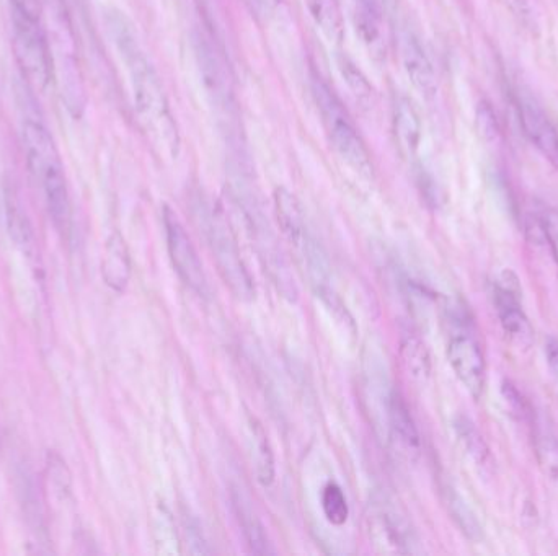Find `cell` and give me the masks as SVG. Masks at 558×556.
Here are the masks:
<instances>
[{"label": "cell", "mask_w": 558, "mask_h": 556, "mask_svg": "<svg viewBox=\"0 0 558 556\" xmlns=\"http://www.w3.org/2000/svg\"><path fill=\"white\" fill-rule=\"evenodd\" d=\"M107 28L111 43L115 45L124 71L128 74L139 120L155 146L164 149L170 157H177L180 151L177 123L170 110L162 80L147 58L146 51L142 49L133 23L120 10H110L107 14Z\"/></svg>", "instance_id": "cell-1"}, {"label": "cell", "mask_w": 558, "mask_h": 556, "mask_svg": "<svg viewBox=\"0 0 558 556\" xmlns=\"http://www.w3.org/2000/svg\"><path fill=\"white\" fill-rule=\"evenodd\" d=\"M22 141L31 177L40 186L49 219L58 232L69 234L72 206L66 172L53 134L36 111L23 115Z\"/></svg>", "instance_id": "cell-2"}, {"label": "cell", "mask_w": 558, "mask_h": 556, "mask_svg": "<svg viewBox=\"0 0 558 556\" xmlns=\"http://www.w3.org/2000/svg\"><path fill=\"white\" fill-rule=\"evenodd\" d=\"M41 5L53 59V82L58 84L67 110L77 118L84 111L85 93L71 12L66 0H41Z\"/></svg>", "instance_id": "cell-3"}, {"label": "cell", "mask_w": 558, "mask_h": 556, "mask_svg": "<svg viewBox=\"0 0 558 556\" xmlns=\"http://www.w3.org/2000/svg\"><path fill=\"white\" fill-rule=\"evenodd\" d=\"M15 58L23 77L36 89L53 82V59L41 0H9Z\"/></svg>", "instance_id": "cell-4"}, {"label": "cell", "mask_w": 558, "mask_h": 556, "mask_svg": "<svg viewBox=\"0 0 558 556\" xmlns=\"http://www.w3.org/2000/svg\"><path fill=\"white\" fill-rule=\"evenodd\" d=\"M310 84H312L315 105L333 151L337 152L338 157L353 172L371 180L374 177L371 154L351 116L348 115L345 105L341 103L335 90L317 72H312Z\"/></svg>", "instance_id": "cell-5"}, {"label": "cell", "mask_w": 558, "mask_h": 556, "mask_svg": "<svg viewBox=\"0 0 558 556\" xmlns=\"http://www.w3.org/2000/svg\"><path fill=\"white\" fill-rule=\"evenodd\" d=\"M200 219L224 283L229 286L237 299L250 301L255 297V286L247 266L244 265L239 243L235 239L234 230L227 221L226 214L216 206L213 208L209 204H204L200 211Z\"/></svg>", "instance_id": "cell-6"}, {"label": "cell", "mask_w": 558, "mask_h": 556, "mask_svg": "<svg viewBox=\"0 0 558 556\" xmlns=\"http://www.w3.org/2000/svg\"><path fill=\"white\" fill-rule=\"evenodd\" d=\"M493 302L506 340L518 351H529L534 345V327L521 307V286L513 271L505 270L493 286Z\"/></svg>", "instance_id": "cell-7"}, {"label": "cell", "mask_w": 558, "mask_h": 556, "mask_svg": "<svg viewBox=\"0 0 558 556\" xmlns=\"http://www.w3.org/2000/svg\"><path fill=\"white\" fill-rule=\"evenodd\" d=\"M164 227L170 261L178 276L198 296H208V279L200 256L191 242L190 235L186 234L182 222L169 206H165L164 209Z\"/></svg>", "instance_id": "cell-8"}, {"label": "cell", "mask_w": 558, "mask_h": 556, "mask_svg": "<svg viewBox=\"0 0 558 556\" xmlns=\"http://www.w3.org/2000/svg\"><path fill=\"white\" fill-rule=\"evenodd\" d=\"M514 106L524 136L547 162L558 170V131L536 98L518 89L514 92Z\"/></svg>", "instance_id": "cell-9"}, {"label": "cell", "mask_w": 558, "mask_h": 556, "mask_svg": "<svg viewBox=\"0 0 558 556\" xmlns=\"http://www.w3.org/2000/svg\"><path fill=\"white\" fill-rule=\"evenodd\" d=\"M448 361L470 395L479 398L485 387V358L479 343L472 336H452L448 345Z\"/></svg>", "instance_id": "cell-10"}, {"label": "cell", "mask_w": 558, "mask_h": 556, "mask_svg": "<svg viewBox=\"0 0 558 556\" xmlns=\"http://www.w3.org/2000/svg\"><path fill=\"white\" fill-rule=\"evenodd\" d=\"M369 532L382 552H413L412 529L399 509L390 508L389 503L374 504L369 516Z\"/></svg>", "instance_id": "cell-11"}, {"label": "cell", "mask_w": 558, "mask_h": 556, "mask_svg": "<svg viewBox=\"0 0 558 556\" xmlns=\"http://www.w3.org/2000/svg\"><path fill=\"white\" fill-rule=\"evenodd\" d=\"M400 56L413 87L425 97H434L438 92V77L425 46L412 31H405L400 38Z\"/></svg>", "instance_id": "cell-12"}, {"label": "cell", "mask_w": 558, "mask_h": 556, "mask_svg": "<svg viewBox=\"0 0 558 556\" xmlns=\"http://www.w3.org/2000/svg\"><path fill=\"white\" fill-rule=\"evenodd\" d=\"M392 131L403 157L413 160L421 144V120L410 98L399 95L392 103Z\"/></svg>", "instance_id": "cell-13"}, {"label": "cell", "mask_w": 558, "mask_h": 556, "mask_svg": "<svg viewBox=\"0 0 558 556\" xmlns=\"http://www.w3.org/2000/svg\"><path fill=\"white\" fill-rule=\"evenodd\" d=\"M273 208L279 230L293 247L301 250L310 234L307 232L306 216L299 199L288 188L281 186L273 193Z\"/></svg>", "instance_id": "cell-14"}, {"label": "cell", "mask_w": 558, "mask_h": 556, "mask_svg": "<svg viewBox=\"0 0 558 556\" xmlns=\"http://www.w3.org/2000/svg\"><path fill=\"white\" fill-rule=\"evenodd\" d=\"M302 256L306 261L307 276H309L310 286L314 287L315 294L327 302L332 309H337L340 305L337 294L333 291L332 283V266L328 261L327 253L317 240L309 235V239L301 248Z\"/></svg>", "instance_id": "cell-15"}, {"label": "cell", "mask_w": 558, "mask_h": 556, "mask_svg": "<svg viewBox=\"0 0 558 556\" xmlns=\"http://www.w3.org/2000/svg\"><path fill=\"white\" fill-rule=\"evenodd\" d=\"M193 45H195L196 62L200 66L204 87L208 90L209 95H213L214 102L226 103L227 97H229V85H227L226 72H224L221 59L217 56L216 49L201 35L195 36Z\"/></svg>", "instance_id": "cell-16"}, {"label": "cell", "mask_w": 558, "mask_h": 556, "mask_svg": "<svg viewBox=\"0 0 558 556\" xmlns=\"http://www.w3.org/2000/svg\"><path fill=\"white\" fill-rule=\"evenodd\" d=\"M102 278L111 291L124 292L131 279V256L128 245L118 232L105 243L102 258Z\"/></svg>", "instance_id": "cell-17"}, {"label": "cell", "mask_w": 558, "mask_h": 556, "mask_svg": "<svg viewBox=\"0 0 558 556\" xmlns=\"http://www.w3.org/2000/svg\"><path fill=\"white\" fill-rule=\"evenodd\" d=\"M387 415H389L390 429L394 436L399 439L407 451L418 454L420 451V434H418L417 424L413 420L410 408L403 400L397 390H392L389 395V402H387Z\"/></svg>", "instance_id": "cell-18"}, {"label": "cell", "mask_w": 558, "mask_h": 556, "mask_svg": "<svg viewBox=\"0 0 558 556\" xmlns=\"http://www.w3.org/2000/svg\"><path fill=\"white\" fill-rule=\"evenodd\" d=\"M248 437L258 483L271 486L275 481V455L271 451L268 434L255 416H248Z\"/></svg>", "instance_id": "cell-19"}, {"label": "cell", "mask_w": 558, "mask_h": 556, "mask_svg": "<svg viewBox=\"0 0 558 556\" xmlns=\"http://www.w3.org/2000/svg\"><path fill=\"white\" fill-rule=\"evenodd\" d=\"M454 431H456L457 441L467 457L474 462L475 467H479L483 472H490L495 464L492 451L477 426L469 418L457 416L454 420Z\"/></svg>", "instance_id": "cell-20"}, {"label": "cell", "mask_w": 558, "mask_h": 556, "mask_svg": "<svg viewBox=\"0 0 558 556\" xmlns=\"http://www.w3.org/2000/svg\"><path fill=\"white\" fill-rule=\"evenodd\" d=\"M5 209H7V226H9L10 239L14 240L15 245L25 255H35L36 245L33 227H31L27 212L22 208V203H20V199L14 191L7 193Z\"/></svg>", "instance_id": "cell-21"}, {"label": "cell", "mask_w": 558, "mask_h": 556, "mask_svg": "<svg viewBox=\"0 0 558 556\" xmlns=\"http://www.w3.org/2000/svg\"><path fill=\"white\" fill-rule=\"evenodd\" d=\"M315 27L330 43H341L345 35L340 0H306Z\"/></svg>", "instance_id": "cell-22"}, {"label": "cell", "mask_w": 558, "mask_h": 556, "mask_svg": "<svg viewBox=\"0 0 558 556\" xmlns=\"http://www.w3.org/2000/svg\"><path fill=\"white\" fill-rule=\"evenodd\" d=\"M400 359L408 376L425 382L431 376V354L428 346L415 335H407L400 343Z\"/></svg>", "instance_id": "cell-23"}, {"label": "cell", "mask_w": 558, "mask_h": 556, "mask_svg": "<svg viewBox=\"0 0 558 556\" xmlns=\"http://www.w3.org/2000/svg\"><path fill=\"white\" fill-rule=\"evenodd\" d=\"M234 506L250 550L257 555H268V553L275 552L271 548L265 527L262 526V522L258 521V517L253 514L252 509L248 508L247 504L240 498L234 499Z\"/></svg>", "instance_id": "cell-24"}, {"label": "cell", "mask_w": 558, "mask_h": 556, "mask_svg": "<svg viewBox=\"0 0 558 556\" xmlns=\"http://www.w3.org/2000/svg\"><path fill=\"white\" fill-rule=\"evenodd\" d=\"M444 499H446V506L451 512L452 519L456 522L457 527L461 529V532H464L465 537L475 540V542L480 540L482 526H480L479 519L475 516L474 511L470 509L469 504L465 503L464 498L452 488H446Z\"/></svg>", "instance_id": "cell-25"}, {"label": "cell", "mask_w": 558, "mask_h": 556, "mask_svg": "<svg viewBox=\"0 0 558 556\" xmlns=\"http://www.w3.org/2000/svg\"><path fill=\"white\" fill-rule=\"evenodd\" d=\"M154 537L162 555H178L182 552L175 522L165 506H159L155 512Z\"/></svg>", "instance_id": "cell-26"}, {"label": "cell", "mask_w": 558, "mask_h": 556, "mask_svg": "<svg viewBox=\"0 0 558 556\" xmlns=\"http://www.w3.org/2000/svg\"><path fill=\"white\" fill-rule=\"evenodd\" d=\"M322 509L327 521L333 526H343L350 517V508L345 493L335 481H328L322 491Z\"/></svg>", "instance_id": "cell-27"}, {"label": "cell", "mask_w": 558, "mask_h": 556, "mask_svg": "<svg viewBox=\"0 0 558 556\" xmlns=\"http://www.w3.org/2000/svg\"><path fill=\"white\" fill-rule=\"evenodd\" d=\"M338 71L341 77L345 79L346 85L350 87L351 92L361 100H368L372 95V85L369 84L368 77L364 76L363 71L351 61L346 54H340L337 59Z\"/></svg>", "instance_id": "cell-28"}, {"label": "cell", "mask_w": 558, "mask_h": 556, "mask_svg": "<svg viewBox=\"0 0 558 556\" xmlns=\"http://www.w3.org/2000/svg\"><path fill=\"white\" fill-rule=\"evenodd\" d=\"M536 454L542 470L550 480L558 481V441L549 433L536 434Z\"/></svg>", "instance_id": "cell-29"}, {"label": "cell", "mask_w": 558, "mask_h": 556, "mask_svg": "<svg viewBox=\"0 0 558 556\" xmlns=\"http://www.w3.org/2000/svg\"><path fill=\"white\" fill-rule=\"evenodd\" d=\"M501 397H503V402L506 403L514 418H518L519 421H526L531 418V410H529V405L524 400L523 393L519 392L516 385H513L510 380L501 382Z\"/></svg>", "instance_id": "cell-30"}, {"label": "cell", "mask_w": 558, "mask_h": 556, "mask_svg": "<svg viewBox=\"0 0 558 556\" xmlns=\"http://www.w3.org/2000/svg\"><path fill=\"white\" fill-rule=\"evenodd\" d=\"M539 224H541L542 235L550 252L554 255V260L558 265V211L557 209L544 208L539 214Z\"/></svg>", "instance_id": "cell-31"}, {"label": "cell", "mask_w": 558, "mask_h": 556, "mask_svg": "<svg viewBox=\"0 0 558 556\" xmlns=\"http://www.w3.org/2000/svg\"><path fill=\"white\" fill-rule=\"evenodd\" d=\"M477 124H479L480 133L483 134L485 139H495L500 133L495 111L488 103H480L479 110H477Z\"/></svg>", "instance_id": "cell-32"}, {"label": "cell", "mask_w": 558, "mask_h": 556, "mask_svg": "<svg viewBox=\"0 0 558 556\" xmlns=\"http://www.w3.org/2000/svg\"><path fill=\"white\" fill-rule=\"evenodd\" d=\"M545 361H547L549 371L558 380V340H555V338H550L545 343Z\"/></svg>", "instance_id": "cell-33"}, {"label": "cell", "mask_w": 558, "mask_h": 556, "mask_svg": "<svg viewBox=\"0 0 558 556\" xmlns=\"http://www.w3.org/2000/svg\"><path fill=\"white\" fill-rule=\"evenodd\" d=\"M508 9L513 12L516 17L521 18L523 22H527L532 18L531 0H505Z\"/></svg>", "instance_id": "cell-34"}, {"label": "cell", "mask_w": 558, "mask_h": 556, "mask_svg": "<svg viewBox=\"0 0 558 556\" xmlns=\"http://www.w3.org/2000/svg\"><path fill=\"white\" fill-rule=\"evenodd\" d=\"M255 2L262 9L263 14L266 15L275 14L276 10L283 4V0H255Z\"/></svg>", "instance_id": "cell-35"}]
</instances>
